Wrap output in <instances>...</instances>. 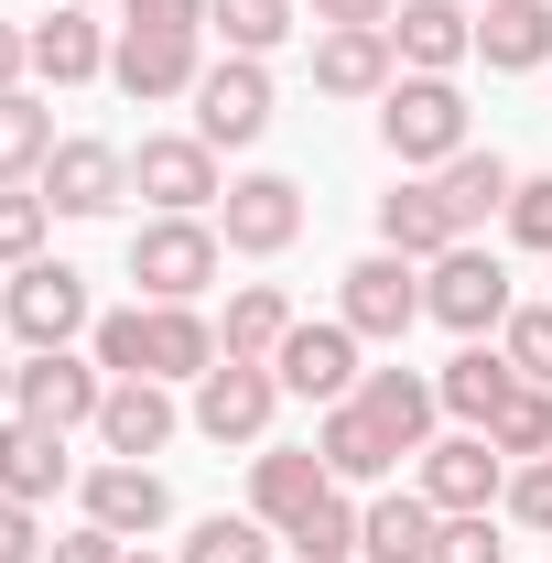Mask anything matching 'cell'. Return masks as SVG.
Listing matches in <instances>:
<instances>
[{"instance_id": "cell-1", "label": "cell", "mask_w": 552, "mask_h": 563, "mask_svg": "<svg viewBox=\"0 0 552 563\" xmlns=\"http://www.w3.org/2000/svg\"><path fill=\"white\" fill-rule=\"evenodd\" d=\"M120 98H196L207 76V0H120V44H109Z\"/></svg>"}, {"instance_id": "cell-2", "label": "cell", "mask_w": 552, "mask_h": 563, "mask_svg": "<svg viewBox=\"0 0 552 563\" xmlns=\"http://www.w3.org/2000/svg\"><path fill=\"white\" fill-rule=\"evenodd\" d=\"M87 357L109 379H207L217 368V325L196 303H120L87 325Z\"/></svg>"}, {"instance_id": "cell-3", "label": "cell", "mask_w": 552, "mask_h": 563, "mask_svg": "<svg viewBox=\"0 0 552 563\" xmlns=\"http://www.w3.org/2000/svg\"><path fill=\"white\" fill-rule=\"evenodd\" d=\"M379 141H390L401 174H444V163L477 141V120H466L455 76H390V98H379Z\"/></svg>"}, {"instance_id": "cell-4", "label": "cell", "mask_w": 552, "mask_h": 563, "mask_svg": "<svg viewBox=\"0 0 552 563\" xmlns=\"http://www.w3.org/2000/svg\"><path fill=\"white\" fill-rule=\"evenodd\" d=\"M422 314H433V325H455V336H498V325L520 314V282H509L498 250L455 239L444 261H422Z\"/></svg>"}, {"instance_id": "cell-5", "label": "cell", "mask_w": 552, "mask_h": 563, "mask_svg": "<svg viewBox=\"0 0 552 563\" xmlns=\"http://www.w3.org/2000/svg\"><path fill=\"white\" fill-rule=\"evenodd\" d=\"M228 261V239H217V217H141L131 228V282L141 303H196Z\"/></svg>"}, {"instance_id": "cell-6", "label": "cell", "mask_w": 552, "mask_h": 563, "mask_svg": "<svg viewBox=\"0 0 552 563\" xmlns=\"http://www.w3.org/2000/svg\"><path fill=\"white\" fill-rule=\"evenodd\" d=\"M336 314L357 325V347H401V336L422 325V261H401V250L346 261L336 272Z\"/></svg>"}, {"instance_id": "cell-7", "label": "cell", "mask_w": 552, "mask_h": 563, "mask_svg": "<svg viewBox=\"0 0 552 563\" xmlns=\"http://www.w3.org/2000/svg\"><path fill=\"white\" fill-rule=\"evenodd\" d=\"M0 314H11L22 347H76V336L98 325V303H87V272H76V261H22V272L0 282Z\"/></svg>"}, {"instance_id": "cell-8", "label": "cell", "mask_w": 552, "mask_h": 563, "mask_svg": "<svg viewBox=\"0 0 552 563\" xmlns=\"http://www.w3.org/2000/svg\"><path fill=\"white\" fill-rule=\"evenodd\" d=\"M98 401H109V368H98V357L22 347V379H11V412H22V422H44V433H87Z\"/></svg>"}, {"instance_id": "cell-9", "label": "cell", "mask_w": 552, "mask_h": 563, "mask_svg": "<svg viewBox=\"0 0 552 563\" xmlns=\"http://www.w3.org/2000/svg\"><path fill=\"white\" fill-rule=\"evenodd\" d=\"M131 196H152V217H217L228 174H217V152H207L196 131H141V152H131Z\"/></svg>"}, {"instance_id": "cell-10", "label": "cell", "mask_w": 552, "mask_h": 563, "mask_svg": "<svg viewBox=\"0 0 552 563\" xmlns=\"http://www.w3.org/2000/svg\"><path fill=\"white\" fill-rule=\"evenodd\" d=\"M272 412H281V368H261V357H217L196 379V433L207 444H272Z\"/></svg>"}, {"instance_id": "cell-11", "label": "cell", "mask_w": 552, "mask_h": 563, "mask_svg": "<svg viewBox=\"0 0 552 563\" xmlns=\"http://www.w3.org/2000/svg\"><path fill=\"white\" fill-rule=\"evenodd\" d=\"M261 131H272V66L261 55H217L196 76V141L207 152H250Z\"/></svg>"}, {"instance_id": "cell-12", "label": "cell", "mask_w": 552, "mask_h": 563, "mask_svg": "<svg viewBox=\"0 0 552 563\" xmlns=\"http://www.w3.org/2000/svg\"><path fill=\"white\" fill-rule=\"evenodd\" d=\"M217 239H228L239 261H281V250L303 239V185H292V174H239V185L217 196Z\"/></svg>"}, {"instance_id": "cell-13", "label": "cell", "mask_w": 552, "mask_h": 563, "mask_svg": "<svg viewBox=\"0 0 552 563\" xmlns=\"http://www.w3.org/2000/svg\"><path fill=\"white\" fill-rule=\"evenodd\" d=\"M412 488L433 498L444 520H466V509H498V488H509V455H498L487 433H466V422H455L444 444H422V477H412Z\"/></svg>"}, {"instance_id": "cell-14", "label": "cell", "mask_w": 552, "mask_h": 563, "mask_svg": "<svg viewBox=\"0 0 552 563\" xmlns=\"http://www.w3.org/2000/svg\"><path fill=\"white\" fill-rule=\"evenodd\" d=\"M281 390H292V401H325V412H336L346 390H357V379H368V368H357V325H346V314H325V325H314V314H303V325H292V336H281Z\"/></svg>"}, {"instance_id": "cell-15", "label": "cell", "mask_w": 552, "mask_h": 563, "mask_svg": "<svg viewBox=\"0 0 552 563\" xmlns=\"http://www.w3.org/2000/svg\"><path fill=\"white\" fill-rule=\"evenodd\" d=\"M325 498H336V477H325L314 444H261V455H250V520H272L281 542H292Z\"/></svg>"}, {"instance_id": "cell-16", "label": "cell", "mask_w": 552, "mask_h": 563, "mask_svg": "<svg viewBox=\"0 0 552 563\" xmlns=\"http://www.w3.org/2000/svg\"><path fill=\"white\" fill-rule=\"evenodd\" d=\"M33 196L55 217H109L131 196V152H120V141H55V163L33 174Z\"/></svg>"}, {"instance_id": "cell-17", "label": "cell", "mask_w": 552, "mask_h": 563, "mask_svg": "<svg viewBox=\"0 0 552 563\" xmlns=\"http://www.w3.org/2000/svg\"><path fill=\"white\" fill-rule=\"evenodd\" d=\"M76 498H87V520H98V531H120V542H152V531L174 520V488H163V466H131V455L87 466V477H76Z\"/></svg>"}, {"instance_id": "cell-18", "label": "cell", "mask_w": 552, "mask_h": 563, "mask_svg": "<svg viewBox=\"0 0 552 563\" xmlns=\"http://www.w3.org/2000/svg\"><path fill=\"white\" fill-rule=\"evenodd\" d=\"M379 33H390L401 76H455L466 55H477V11H466V0H401Z\"/></svg>"}, {"instance_id": "cell-19", "label": "cell", "mask_w": 552, "mask_h": 563, "mask_svg": "<svg viewBox=\"0 0 552 563\" xmlns=\"http://www.w3.org/2000/svg\"><path fill=\"white\" fill-rule=\"evenodd\" d=\"M174 379H109V401H98V422H87V433H98V444H109V455H131V466H152V455H163V444H174Z\"/></svg>"}, {"instance_id": "cell-20", "label": "cell", "mask_w": 552, "mask_h": 563, "mask_svg": "<svg viewBox=\"0 0 552 563\" xmlns=\"http://www.w3.org/2000/svg\"><path fill=\"white\" fill-rule=\"evenodd\" d=\"M390 76H401V55H390L379 22H336V33H314V87H325V98H390Z\"/></svg>"}, {"instance_id": "cell-21", "label": "cell", "mask_w": 552, "mask_h": 563, "mask_svg": "<svg viewBox=\"0 0 552 563\" xmlns=\"http://www.w3.org/2000/svg\"><path fill=\"white\" fill-rule=\"evenodd\" d=\"M466 228H455V207H444V185L433 174H401L390 196H379V250H401V261H444Z\"/></svg>"}, {"instance_id": "cell-22", "label": "cell", "mask_w": 552, "mask_h": 563, "mask_svg": "<svg viewBox=\"0 0 552 563\" xmlns=\"http://www.w3.org/2000/svg\"><path fill=\"white\" fill-rule=\"evenodd\" d=\"M433 542H444V509L422 488H379L357 509V553L368 563H433Z\"/></svg>"}, {"instance_id": "cell-23", "label": "cell", "mask_w": 552, "mask_h": 563, "mask_svg": "<svg viewBox=\"0 0 552 563\" xmlns=\"http://www.w3.org/2000/svg\"><path fill=\"white\" fill-rule=\"evenodd\" d=\"M509 390H520V368H509V347H487V336H466V347H455L444 368H433V401H444V412L466 422V433H487Z\"/></svg>"}, {"instance_id": "cell-24", "label": "cell", "mask_w": 552, "mask_h": 563, "mask_svg": "<svg viewBox=\"0 0 552 563\" xmlns=\"http://www.w3.org/2000/svg\"><path fill=\"white\" fill-rule=\"evenodd\" d=\"M55 488H76V455H66V433H44V422L0 412V498H22V509H44Z\"/></svg>"}, {"instance_id": "cell-25", "label": "cell", "mask_w": 552, "mask_h": 563, "mask_svg": "<svg viewBox=\"0 0 552 563\" xmlns=\"http://www.w3.org/2000/svg\"><path fill=\"white\" fill-rule=\"evenodd\" d=\"M346 401H357V412L379 422V433H390V444H401V455H422V444H433V412H444V401H433V379H422V368H368V379H357V390H346Z\"/></svg>"}, {"instance_id": "cell-26", "label": "cell", "mask_w": 552, "mask_h": 563, "mask_svg": "<svg viewBox=\"0 0 552 563\" xmlns=\"http://www.w3.org/2000/svg\"><path fill=\"white\" fill-rule=\"evenodd\" d=\"M314 455H325V477H336V488H379V477L401 466V444L357 412V401H336V412L314 422Z\"/></svg>"}, {"instance_id": "cell-27", "label": "cell", "mask_w": 552, "mask_h": 563, "mask_svg": "<svg viewBox=\"0 0 552 563\" xmlns=\"http://www.w3.org/2000/svg\"><path fill=\"white\" fill-rule=\"evenodd\" d=\"M292 325H303V314H292L281 282H239V292H228V325H217V357H261V368H272Z\"/></svg>"}, {"instance_id": "cell-28", "label": "cell", "mask_w": 552, "mask_h": 563, "mask_svg": "<svg viewBox=\"0 0 552 563\" xmlns=\"http://www.w3.org/2000/svg\"><path fill=\"white\" fill-rule=\"evenodd\" d=\"M477 55L498 76L552 66V0H487V11H477Z\"/></svg>"}, {"instance_id": "cell-29", "label": "cell", "mask_w": 552, "mask_h": 563, "mask_svg": "<svg viewBox=\"0 0 552 563\" xmlns=\"http://www.w3.org/2000/svg\"><path fill=\"white\" fill-rule=\"evenodd\" d=\"M33 76H44V87H87V76H109V33H98L87 11L33 22Z\"/></svg>"}, {"instance_id": "cell-30", "label": "cell", "mask_w": 552, "mask_h": 563, "mask_svg": "<svg viewBox=\"0 0 552 563\" xmlns=\"http://www.w3.org/2000/svg\"><path fill=\"white\" fill-rule=\"evenodd\" d=\"M433 185H444V207H455V228L477 239L487 217H509V185H520V174H509L498 152H477V141H466V152H455V163H444Z\"/></svg>"}, {"instance_id": "cell-31", "label": "cell", "mask_w": 552, "mask_h": 563, "mask_svg": "<svg viewBox=\"0 0 552 563\" xmlns=\"http://www.w3.org/2000/svg\"><path fill=\"white\" fill-rule=\"evenodd\" d=\"M55 163V109L33 87H0V185H33Z\"/></svg>"}, {"instance_id": "cell-32", "label": "cell", "mask_w": 552, "mask_h": 563, "mask_svg": "<svg viewBox=\"0 0 552 563\" xmlns=\"http://www.w3.org/2000/svg\"><path fill=\"white\" fill-rule=\"evenodd\" d=\"M292 22L303 0H207V33H228V55H261V66L292 44Z\"/></svg>"}, {"instance_id": "cell-33", "label": "cell", "mask_w": 552, "mask_h": 563, "mask_svg": "<svg viewBox=\"0 0 552 563\" xmlns=\"http://www.w3.org/2000/svg\"><path fill=\"white\" fill-rule=\"evenodd\" d=\"M487 444H498L509 466H531V455H552V390H531V379H520V390L498 401V422H487Z\"/></svg>"}, {"instance_id": "cell-34", "label": "cell", "mask_w": 552, "mask_h": 563, "mask_svg": "<svg viewBox=\"0 0 552 563\" xmlns=\"http://www.w3.org/2000/svg\"><path fill=\"white\" fill-rule=\"evenodd\" d=\"M272 520H228V509H217V520H196V531H185V553L174 563H272Z\"/></svg>"}, {"instance_id": "cell-35", "label": "cell", "mask_w": 552, "mask_h": 563, "mask_svg": "<svg viewBox=\"0 0 552 563\" xmlns=\"http://www.w3.org/2000/svg\"><path fill=\"white\" fill-rule=\"evenodd\" d=\"M44 228H55V207H44L33 185H0V272L44 261Z\"/></svg>"}, {"instance_id": "cell-36", "label": "cell", "mask_w": 552, "mask_h": 563, "mask_svg": "<svg viewBox=\"0 0 552 563\" xmlns=\"http://www.w3.org/2000/svg\"><path fill=\"white\" fill-rule=\"evenodd\" d=\"M498 347H509V368H520L531 390H552V292H542V303H520V314L498 325Z\"/></svg>"}, {"instance_id": "cell-37", "label": "cell", "mask_w": 552, "mask_h": 563, "mask_svg": "<svg viewBox=\"0 0 552 563\" xmlns=\"http://www.w3.org/2000/svg\"><path fill=\"white\" fill-rule=\"evenodd\" d=\"M292 563H357V498H346V488L292 531Z\"/></svg>"}, {"instance_id": "cell-38", "label": "cell", "mask_w": 552, "mask_h": 563, "mask_svg": "<svg viewBox=\"0 0 552 563\" xmlns=\"http://www.w3.org/2000/svg\"><path fill=\"white\" fill-rule=\"evenodd\" d=\"M498 509H509L520 531H542V542H552V455H531V466H509V488H498Z\"/></svg>"}, {"instance_id": "cell-39", "label": "cell", "mask_w": 552, "mask_h": 563, "mask_svg": "<svg viewBox=\"0 0 552 563\" xmlns=\"http://www.w3.org/2000/svg\"><path fill=\"white\" fill-rule=\"evenodd\" d=\"M509 239L552 261V174H520V185H509Z\"/></svg>"}, {"instance_id": "cell-40", "label": "cell", "mask_w": 552, "mask_h": 563, "mask_svg": "<svg viewBox=\"0 0 552 563\" xmlns=\"http://www.w3.org/2000/svg\"><path fill=\"white\" fill-rule=\"evenodd\" d=\"M433 563H509V542H498V520H487V509H466V520H444Z\"/></svg>"}, {"instance_id": "cell-41", "label": "cell", "mask_w": 552, "mask_h": 563, "mask_svg": "<svg viewBox=\"0 0 552 563\" xmlns=\"http://www.w3.org/2000/svg\"><path fill=\"white\" fill-rule=\"evenodd\" d=\"M120 553H131V542H120V531H98V520H76V531L44 542V563H120Z\"/></svg>"}, {"instance_id": "cell-42", "label": "cell", "mask_w": 552, "mask_h": 563, "mask_svg": "<svg viewBox=\"0 0 552 563\" xmlns=\"http://www.w3.org/2000/svg\"><path fill=\"white\" fill-rule=\"evenodd\" d=\"M0 563H44V520L22 498H0Z\"/></svg>"}, {"instance_id": "cell-43", "label": "cell", "mask_w": 552, "mask_h": 563, "mask_svg": "<svg viewBox=\"0 0 552 563\" xmlns=\"http://www.w3.org/2000/svg\"><path fill=\"white\" fill-rule=\"evenodd\" d=\"M303 11H314V33H336V22H390L401 0H303Z\"/></svg>"}, {"instance_id": "cell-44", "label": "cell", "mask_w": 552, "mask_h": 563, "mask_svg": "<svg viewBox=\"0 0 552 563\" xmlns=\"http://www.w3.org/2000/svg\"><path fill=\"white\" fill-rule=\"evenodd\" d=\"M22 76H33V33H22V22H0V87H22Z\"/></svg>"}, {"instance_id": "cell-45", "label": "cell", "mask_w": 552, "mask_h": 563, "mask_svg": "<svg viewBox=\"0 0 552 563\" xmlns=\"http://www.w3.org/2000/svg\"><path fill=\"white\" fill-rule=\"evenodd\" d=\"M11 379H22V357H0V412H11Z\"/></svg>"}, {"instance_id": "cell-46", "label": "cell", "mask_w": 552, "mask_h": 563, "mask_svg": "<svg viewBox=\"0 0 552 563\" xmlns=\"http://www.w3.org/2000/svg\"><path fill=\"white\" fill-rule=\"evenodd\" d=\"M120 563H163V553H141V542H131V553H120Z\"/></svg>"}, {"instance_id": "cell-47", "label": "cell", "mask_w": 552, "mask_h": 563, "mask_svg": "<svg viewBox=\"0 0 552 563\" xmlns=\"http://www.w3.org/2000/svg\"><path fill=\"white\" fill-rule=\"evenodd\" d=\"M55 11H98V0H55Z\"/></svg>"}, {"instance_id": "cell-48", "label": "cell", "mask_w": 552, "mask_h": 563, "mask_svg": "<svg viewBox=\"0 0 552 563\" xmlns=\"http://www.w3.org/2000/svg\"><path fill=\"white\" fill-rule=\"evenodd\" d=\"M466 11H487V0H466Z\"/></svg>"}]
</instances>
